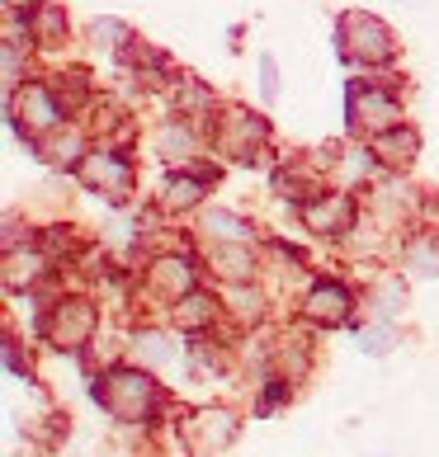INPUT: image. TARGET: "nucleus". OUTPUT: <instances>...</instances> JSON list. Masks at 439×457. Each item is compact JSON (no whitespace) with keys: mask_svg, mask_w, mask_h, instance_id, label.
<instances>
[{"mask_svg":"<svg viewBox=\"0 0 439 457\" xmlns=\"http://www.w3.org/2000/svg\"><path fill=\"white\" fill-rule=\"evenodd\" d=\"M105 401H109L123 420H138V415L147 411V401H151V382H147V378H114V386L105 392Z\"/></svg>","mask_w":439,"mask_h":457,"instance_id":"f257e3e1","label":"nucleus"},{"mask_svg":"<svg viewBox=\"0 0 439 457\" xmlns=\"http://www.w3.org/2000/svg\"><path fill=\"white\" fill-rule=\"evenodd\" d=\"M308 316H312V320H326V326L345 320V316H350V297H345V287H335V283L317 287V293L308 297Z\"/></svg>","mask_w":439,"mask_h":457,"instance_id":"f03ea898","label":"nucleus"},{"mask_svg":"<svg viewBox=\"0 0 439 457\" xmlns=\"http://www.w3.org/2000/svg\"><path fill=\"white\" fill-rule=\"evenodd\" d=\"M90 326H95L90 307H80V302H72V312H66V316L57 312V320H53V335H57V340H66V349H72V340H86Z\"/></svg>","mask_w":439,"mask_h":457,"instance_id":"7ed1b4c3","label":"nucleus"},{"mask_svg":"<svg viewBox=\"0 0 439 457\" xmlns=\"http://www.w3.org/2000/svg\"><path fill=\"white\" fill-rule=\"evenodd\" d=\"M217 227V236H232V241H241V236L250 231L246 222H236V217H227V212H208V231Z\"/></svg>","mask_w":439,"mask_h":457,"instance_id":"20e7f679","label":"nucleus"}]
</instances>
